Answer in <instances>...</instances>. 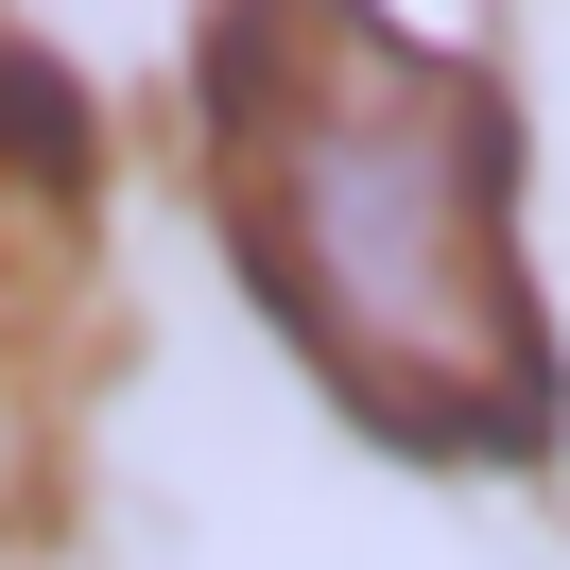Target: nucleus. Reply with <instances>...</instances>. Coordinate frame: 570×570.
I'll return each instance as SVG.
<instances>
[{
	"mask_svg": "<svg viewBox=\"0 0 570 570\" xmlns=\"http://www.w3.org/2000/svg\"><path fill=\"white\" fill-rule=\"evenodd\" d=\"M243 259L328 397L415 450H535L553 328L501 208V87L397 18H243L208 52Z\"/></svg>",
	"mask_w": 570,
	"mask_h": 570,
	"instance_id": "1",
	"label": "nucleus"
},
{
	"mask_svg": "<svg viewBox=\"0 0 570 570\" xmlns=\"http://www.w3.org/2000/svg\"><path fill=\"white\" fill-rule=\"evenodd\" d=\"M70 363H87V156L36 70H0V519L52 466Z\"/></svg>",
	"mask_w": 570,
	"mask_h": 570,
	"instance_id": "2",
	"label": "nucleus"
}]
</instances>
